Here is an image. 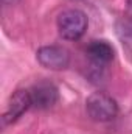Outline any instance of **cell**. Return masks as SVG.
Segmentation results:
<instances>
[{
  "instance_id": "6da1fadb",
  "label": "cell",
  "mask_w": 132,
  "mask_h": 134,
  "mask_svg": "<svg viewBox=\"0 0 132 134\" xmlns=\"http://www.w3.org/2000/svg\"><path fill=\"white\" fill-rule=\"evenodd\" d=\"M87 30V16L81 9H65L58 17V31L67 41H78Z\"/></svg>"
},
{
  "instance_id": "7a4b0ae2",
  "label": "cell",
  "mask_w": 132,
  "mask_h": 134,
  "mask_svg": "<svg viewBox=\"0 0 132 134\" xmlns=\"http://www.w3.org/2000/svg\"><path fill=\"white\" fill-rule=\"evenodd\" d=\"M86 111L95 122H110L118 114V104L110 95L95 92L86 100Z\"/></svg>"
},
{
  "instance_id": "3957f363",
  "label": "cell",
  "mask_w": 132,
  "mask_h": 134,
  "mask_svg": "<svg viewBox=\"0 0 132 134\" xmlns=\"http://www.w3.org/2000/svg\"><path fill=\"white\" fill-rule=\"evenodd\" d=\"M39 64L50 70H62L70 64V53L61 45H45L36 53Z\"/></svg>"
},
{
  "instance_id": "277c9868",
  "label": "cell",
  "mask_w": 132,
  "mask_h": 134,
  "mask_svg": "<svg viewBox=\"0 0 132 134\" xmlns=\"http://www.w3.org/2000/svg\"><path fill=\"white\" fill-rule=\"evenodd\" d=\"M33 106L31 103V95H30V91H25V89H19L16 91L11 98L8 101V106H6V111L3 114V123L5 125H9V123H14L16 120H19L30 108Z\"/></svg>"
},
{
  "instance_id": "5b68a950",
  "label": "cell",
  "mask_w": 132,
  "mask_h": 134,
  "mask_svg": "<svg viewBox=\"0 0 132 134\" xmlns=\"http://www.w3.org/2000/svg\"><path fill=\"white\" fill-rule=\"evenodd\" d=\"M30 95H31L33 108H37V109H48L53 104H56V101L59 100L58 87L48 81L34 84L30 89Z\"/></svg>"
},
{
  "instance_id": "8992f818",
  "label": "cell",
  "mask_w": 132,
  "mask_h": 134,
  "mask_svg": "<svg viewBox=\"0 0 132 134\" xmlns=\"http://www.w3.org/2000/svg\"><path fill=\"white\" fill-rule=\"evenodd\" d=\"M113 47L107 41H92L87 47V55L97 66L110 63L113 59Z\"/></svg>"
},
{
  "instance_id": "52a82bcc",
  "label": "cell",
  "mask_w": 132,
  "mask_h": 134,
  "mask_svg": "<svg viewBox=\"0 0 132 134\" xmlns=\"http://www.w3.org/2000/svg\"><path fill=\"white\" fill-rule=\"evenodd\" d=\"M117 30H118V34L123 41H128L132 44V17L120 20L117 25Z\"/></svg>"
},
{
  "instance_id": "ba28073f",
  "label": "cell",
  "mask_w": 132,
  "mask_h": 134,
  "mask_svg": "<svg viewBox=\"0 0 132 134\" xmlns=\"http://www.w3.org/2000/svg\"><path fill=\"white\" fill-rule=\"evenodd\" d=\"M128 5H129V11L132 13V0H128Z\"/></svg>"
}]
</instances>
